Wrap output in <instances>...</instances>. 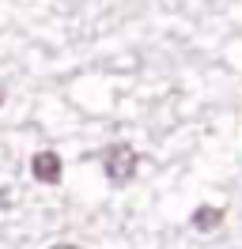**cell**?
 <instances>
[{
	"label": "cell",
	"mask_w": 242,
	"mask_h": 249,
	"mask_svg": "<svg viewBox=\"0 0 242 249\" xmlns=\"http://www.w3.org/2000/svg\"><path fill=\"white\" fill-rule=\"evenodd\" d=\"M220 223H223V208H212V204H201V208H197L193 212V227L197 231H216V227H220Z\"/></svg>",
	"instance_id": "cell-3"
},
{
	"label": "cell",
	"mask_w": 242,
	"mask_h": 249,
	"mask_svg": "<svg viewBox=\"0 0 242 249\" xmlns=\"http://www.w3.org/2000/svg\"><path fill=\"white\" fill-rule=\"evenodd\" d=\"M136 151L129 147V143H110L102 151V170L106 178L114 181V185H125V181H133V174H136Z\"/></svg>",
	"instance_id": "cell-1"
},
{
	"label": "cell",
	"mask_w": 242,
	"mask_h": 249,
	"mask_svg": "<svg viewBox=\"0 0 242 249\" xmlns=\"http://www.w3.org/2000/svg\"><path fill=\"white\" fill-rule=\"evenodd\" d=\"M60 170H64V166H60V155H57V151H38V155L30 159V174H34L42 185H57V181H60Z\"/></svg>",
	"instance_id": "cell-2"
},
{
	"label": "cell",
	"mask_w": 242,
	"mask_h": 249,
	"mask_svg": "<svg viewBox=\"0 0 242 249\" xmlns=\"http://www.w3.org/2000/svg\"><path fill=\"white\" fill-rule=\"evenodd\" d=\"M53 249H80V246H53Z\"/></svg>",
	"instance_id": "cell-4"
}]
</instances>
